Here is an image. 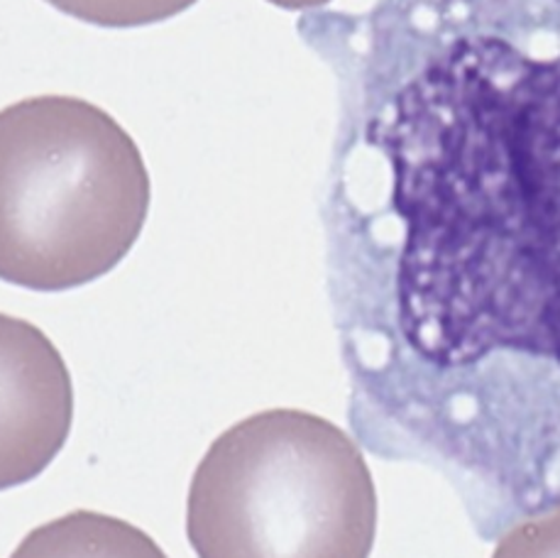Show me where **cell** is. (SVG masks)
<instances>
[{
    "label": "cell",
    "instance_id": "1",
    "mask_svg": "<svg viewBox=\"0 0 560 558\" xmlns=\"http://www.w3.org/2000/svg\"><path fill=\"white\" fill-rule=\"evenodd\" d=\"M304 27L343 84L328 247L352 423L492 542L560 504V0Z\"/></svg>",
    "mask_w": 560,
    "mask_h": 558
},
{
    "label": "cell",
    "instance_id": "2",
    "mask_svg": "<svg viewBox=\"0 0 560 558\" xmlns=\"http://www.w3.org/2000/svg\"><path fill=\"white\" fill-rule=\"evenodd\" d=\"M150 174L128 130L77 96L0 111V279L33 292L96 282L126 260L150 213Z\"/></svg>",
    "mask_w": 560,
    "mask_h": 558
},
{
    "label": "cell",
    "instance_id": "3",
    "mask_svg": "<svg viewBox=\"0 0 560 558\" xmlns=\"http://www.w3.org/2000/svg\"><path fill=\"white\" fill-rule=\"evenodd\" d=\"M377 490L338 423L265 409L233 423L199 461L186 536L199 558H370Z\"/></svg>",
    "mask_w": 560,
    "mask_h": 558
},
{
    "label": "cell",
    "instance_id": "4",
    "mask_svg": "<svg viewBox=\"0 0 560 558\" xmlns=\"http://www.w3.org/2000/svg\"><path fill=\"white\" fill-rule=\"evenodd\" d=\"M74 423V382L43 328L0 312V492L43 475Z\"/></svg>",
    "mask_w": 560,
    "mask_h": 558
},
{
    "label": "cell",
    "instance_id": "5",
    "mask_svg": "<svg viewBox=\"0 0 560 558\" xmlns=\"http://www.w3.org/2000/svg\"><path fill=\"white\" fill-rule=\"evenodd\" d=\"M10 558H170L148 532L118 516L74 510L35 526Z\"/></svg>",
    "mask_w": 560,
    "mask_h": 558
},
{
    "label": "cell",
    "instance_id": "6",
    "mask_svg": "<svg viewBox=\"0 0 560 558\" xmlns=\"http://www.w3.org/2000/svg\"><path fill=\"white\" fill-rule=\"evenodd\" d=\"M47 3L81 23L126 30L164 23L199 0H47Z\"/></svg>",
    "mask_w": 560,
    "mask_h": 558
},
{
    "label": "cell",
    "instance_id": "7",
    "mask_svg": "<svg viewBox=\"0 0 560 558\" xmlns=\"http://www.w3.org/2000/svg\"><path fill=\"white\" fill-rule=\"evenodd\" d=\"M492 558H560V504L514 522L500 534Z\"/></svg>",
    "mask_w": 560,
    "mask_h": 558
},
{
    "label": "cell",
    "instance_id": "8",
    "mask_svg": "<svg viewBox=\"0 0 560 558\" xmlns=\"http://www.w3.org/2000/svg\"><path fill=\"white\" fill-rule=\"evenodd\" d=\"M282 10H314V8H324L330 0H267Z\"/></svg>",
    "mask_w": 560,
    "mask_h": 558
}]
</instances>
